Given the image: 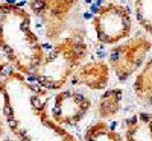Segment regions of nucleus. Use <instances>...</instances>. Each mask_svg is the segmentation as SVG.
<instances>
[{"label":"nucleus","instance_id":"obj_11","mask_svg":"<svg viewBox=\"0 0 152 141\" xmlns=\"http://www.w3.org/2000/svg\"><path fill=\"white\" fill-rule=\"evenodd\" d=\"M122 102H123V89L122 88H110L99 97L96 112L102 120L113 118L120 111Z\"/></svg>","mask_w":152,"mask_h":141},{"label":"nucleus","instance_id":"obj_16","mask_svg":"<svg viewBox=\"0 0 152 141\" xmlns=\"http://www.w3.org/2000/svg\"><path fill=\"white\" fill-rule=\"evenodd\" d=\"M3 141H17V140H3Z\"/></svg>","mask_w":152,"mask_h":141},{"label":"nucleus","instance_id":"obj_6","mask_svg":"<svg viewBox=\"0 0 152 141\" xmlns=\"http://www.w3.org/2000/svg\"><path fill=\"white\" fill-rule=\"evenodd\" d=\"M79 0H29L31 12L40 23L47 41H56L64 33Z\"/></svg>","mask_w":152,"mask_h":141},{"label":"nucleus","instance_id":"obj_1","mask_svg":"<svg viewBox=\"0 0 152 141\" xmlns=\"http://www.w3.org/2000/svg\"><path fill=\"white\" fill-rule=\"evenodd\" d=\"M0 96L5 120L17 141H79L52 118L47 89L21 73H0Z\"/></svg>","mask_w":152,"mask_h":141},{"label":"nucleus","instance_id":"obj_14","mask_svg":"<svg viewBox=\"0 0 152 141\" xmlns=\"http://www.w3.org/2000/svg\"><path fill=\"white\" fill-rule=\"evenodd\" d=\"M3 135V121H2V114H0V137Z\"/></svg>","mask_w":152,"mask_h":141},{"label":"nucleus","instance_id":"obj_7","mask_svg":"<svg viewBox=\"0 0 152 141\" xmlns=\"http://www.w3.org/2000/svg\"><path fill=\"white\" fill-rule=\"evenodd\" d=\"M91 108V100L76 89H64L56 93L50 108L52 118L61 126H75L85 118Z\"/></svg>","mask_w":152,"mask_h":141},{"label":"nucleus","instance_id":"obj_3","mask_svg":"<svg viewBox=\"0 0 152 141\" xmlns=\"http://www.w3.org/2000/svg\"><path fill=\"white\" fill-rule=\"evenodd\" d=\"M88 52L90 47L87 43V33L82 29H73L55 41L32 78L47 91H58L72 79L76 68L87 59Z\"/></svg>","mask_w":152,"mask_h":141},{"label":"nucleus","instance_id":"obj_5","mask_svg":"<svg viewBox=\"0 0 152 141\" xmlns=\"http://www.w3.org/2000/svg\"><path fill=\"white\" fill-rule=\"evenodd\" d=\"M151 50L152 43L146 35L132 36L129 40L120 41L111 49L108 65L116 78L125 82L145 64Z\"/></svg>","mask_w":152,"mask_h":141},{"label":"nucleus","instance_id":"obj_4","mask_svg":"<svg viewBox=\"0 0 152 141\" xmlns=\"http://www.w3.org/2000/svg\"><path fill=\"white\" fill-rule=\"evenodd\" d=\"M91 24L99 43L116 46L131 35L132 15L125 5L108 2L96 9Z\"/></svg>","mask_w":152,"mask_h":141},{"label":"nucleus","instance_id":"obj_10","mask_svg":"<svg viewBox=\"0 0 152 141\" xmlns=\"http://www.w3.org/2000/svg\"><path fill=\"white\" fill-rule=\"evenodd\" d=\"M132 89L137 100L145 106H152V58L142 67L134 81Z\"/></svg>","mask_w":152,"mask_h":141},{"label":"nucleus","instance_id":"obj_12","mask_svg":"<svg viewBox=\"0 0 152 141\" xmlns=\"http://www.w3.org/2000/svg\"><path fill=\"white\" fill-rule=\"evenodd\" d=\"M84 141H123V138L110 123L96 121L85 129Z\"/></svg>","mask_w":152,"mask_h":141},{"label":"nucleus","instance_id":"obj_8","mask_svg":"<svg viewBox=\"0 0 152 141\" xmlns=\"http://www.w3.org/2000/svg\"><path fill=\"white\" fill-rule=\"evenodd\" d=\"M111 68L108 62L102 59H93L88 62H82L76 68L72 76V82L76 85H82L88 89H105L110 84Z\"/></svg>","mask_w":152,"mask_h":141},{"label":"nucleus","instance_id":"obj_2","mask_svg":"<svg viewBox=\"0 0 152 141\" xmlns=\"http://www.w3.org/2000/svg\"><path fill=\"white\" fill-rule=\"evenodd\" d=\"M0 50L23 76H32L44 59L46 53L32 28L31 14L17 3H0Z\"/></svg>","mask_w":152,"mask_h":141},{"label":"nucleus","instance_id":"obj_15","mask_svg":"<svg viewBox=\"0 0 152 141\" xmlns=\"http://www.w3.org/2000/svg\"><path fill=\"white\" fill-rule=\"evenodd\" d=\"M5 70H6V64H5L3 61H0V73L5 71Z\"/></svg>","mask_w":152,"mask_h":141},{"label":"nucleus","instance_id":"obj_13","mask_svg":"<svg viewBox=\"0 0 152 141\" xmlns=\"http://www.w3.org/2000/svg\"><path fill=\"white\" fill-rule=\"evenodd\" d=\"M138 24L152 36V0H132Z\"/></svg>","mask_w":152,"mask_h":141},{"label":"nucleus","instance_id":"obj_9","mask_svg":"<svg viewBox=\"0 0 152 141\" xmlns=\"http://www.w3.org/2000/svg\"><path fill=\"white\" fill-rule=\"evenodd\" d=\"M125 141H152V112H137L126 118Z\"/></svg>","mask_w":152,"mask_h":141}]
</instances>
